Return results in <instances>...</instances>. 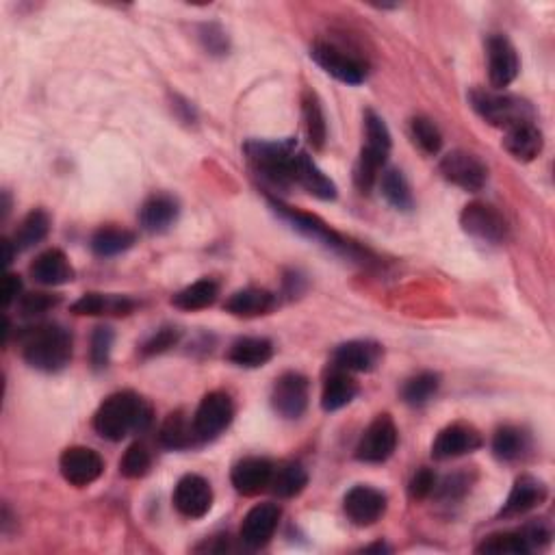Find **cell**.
Instances as JSON below:
<instances>
[{
	"label": "cell",
	"mask_w": 555,
	"mask_h": 555,
	"mask_svg": "<svg viewBox=\"0 0 555 555\" xmlns=\"http://www.w3.org/2000/svg\"><path fill=\"white\" fill-rule=\"evenodd\" d=\"M391 146L393 141L389 126L376 111H365V146L360 150L354 170V183L363 193L376 185L380 172L384 170L386 161H389Z\"/></svg>",
	"instance_id": "obj_5"
},
{
	"label": "cell",
	"mask_w": 555,
	"mask_h": 555,
	"mask_svg": "<svg viewBox=\"0 0 555 555\" xmlns=\"http://www.w3.org/2000/svg\"><path fill=\"white\" fill-rule=\"evenodd\" d=\"M441 174L451 185L464 191H480L488 183L486 163L467 150L447 152L441 159Z\"/></svg>",
	"instance_id": "obj_13"
},
{
	"label": "cell",
	"mask_w": 555,
	"mask_h": 555,
	"mask_svg": "<svg viewBox=\"0 0 555 555\" xmlns=\"http://www.w3.org/2000/svg\"><path fill=\"white\" fill-rule=\"evenodd\" d=\"M274 356V343L263 337H243L230 345L228 360L243 369H258Z\"/></svg>",
	"instance_id": "obj_31"
},
{
	"label": "cell",
	"mask_w": 555,
	"mask_h": 555,
	"mask_svg": "<svg viewBox=\"0 0 555 555\" xmlns=\"http://www.w3.org/2000/svg\"><path fill=\"white\" fill-rule=\"evenodd\" d=\"M59 304L57 295H48V293H29L24 295L20 300V311L24 317H35V315H44L50 308Z\"/></svg>",
	"instance_id": "obj_46"
},
{
	"label": "cell",
	"mask_w": 555,
	"mask_h": 555,
	"mask_svg": "<svg viewBox=\"0 0 555 555\" xmlns=\"http://www.w3.org/2000/svg\"><path fill=\"white\" fill-rule=\"evenodd\" d=\"M302 113H304V126H306V135H308V144H311L315 150H321L326 144L328 126H326L324 109H321V102H319L315 92H304Z\"/></svg>",
	"instance_id": "obj_35"
},
{
	"label": "cell",
	"mask_w": 555,
	"mask_h": 555,
	"mask_svg": "<svg viewBox=\"0 0 555 555\" xmlns=\"http://www.w3.org/2000/svg\"><path fill=\"white\" fill-rule=\"evenodd\" d=\"M482 434L473 425L454 423L447 425L445 430L438 432L432 443V458L434 460H451L473 454L482 447Z\"/></svg>",
	"instance_id": "obj_17"
},
{
	"label": "cell",
	"mask_w": 555,
	"mask_h": 555,
	"mask_svg": "<svg viewBox=\"0 0 555 555\" xmlns=\"http://www.w3.org/2000/svg\"><path fill=\"white\" fill-rule=\"evenodd\" d=\"M471 490V477L467 473H454L447 475L445 480L434 488V495L443 501H456L462 499Z\"/></svg>",
	"instance_id": "obj_42"
},
{
	"label": "cell",
	"mask_w": 555,
	"mask_h": 555,
	"mask_svg": "<svg viewBox=\"0 0 555 555\" xmlns=\"http://www.w3.org/2000/svg\"><path fill=\"white\" fill-rule=\"evenodd\" d=\"M274 308H276V295L265 289H256V287L241 289L237 293H232L226 300V311L230 315L243 317V319L267 315L274 311Z\"/></svg>",
	"instance_id": "obj_28"
},
{
	"label": "cell",
	"mask_w": 555,
	"mask_h": 555,
	"mask_svg": "<svg viewBox=\"0 0 555 555\" xmlns=\"http://www.w3.org/2000/svg\"><path fill=\"white\" fill-rule=\"evenodd\" d=\"M410 137L425 154H438L443 146V135L438 126L428 118H412L410 120Z\"/></svg>",
	"instance_id": "obj_40"
},
{
	"label": "cell",
	"mask_w": 555,
	"mask_h": 555,
	"mask_svg": "<svg viewBox=\"0 0 555 555\" xmlns=\"http://www.w3.org/2000/svg\"><path fill=\"white\" fill-rule=\"evenodd\" d=\"M358 395V384L350 371L332 367V371L324 380V391H321V408L326 412H337L347 404L354 402Z\"/></svg>",
	"instance_id": "obj_27"
},
{
	"label": "cell",
	"mask_w": 555,
	"mask_h": 555,
	"mask_svg": "<svg viewBox=\"0 0 555 555\" xmlns=\"http://www.w3.org/2000/svg\"><path fill=\"white\" fill-rule=\"evenodd\" d=\"M545 499H547V486L532 475H521L519 480L514 482L510 495H508V501L503 503L499 516H503V519H510V516L527 514L534 508H538Z\"/></svg>",
	"instance_id": "obj_22"
},
{
	"label": "cell",
	"mask_w": 555,
	"mask_h": 555,
	"mask_svg": "<svg viewBox=\"0 0 555 555\" xmlns=\"http://www.w3.org/2000/svg\"><path fill=\"white\" fill-rule=\"evenodd\" d=\"M311 399V382L298 371H287L276 380L271 391V406L282 419H300Z\"/></svg>",
	"instance_id": "obj_11"
},
{
	"label": "cell",
	"mask_w": 555,
	"mask_h": 555,
	"mask_svg": "<svg viewBox=\"0 0 555 555\" xmlns=\"http://www.w3.org/2000/svg\"><path fill=\"white\" fill-rule=\"evenodd\" d=\"M22 358L37 371L57 373L72 360V334L59 324H40L20 334Z\"/></svg>",
	"instance_id": "obj_2"
},
{
	"label": "cell",
	"mask_w": 555,
	"mask_h": 555,
	"mask_svg": "<svg viewBox=\"0 0 555 555\" xmlns=\"http://www.w3.org/2000/svg\"><path fill=\"white\" fill-rule=\"evenodd\" d=\"M48 232H50L48 213L42 209H35L22 219V224L18 226L11 243H14L16 252H24V250L33 248V245H37L40 241H44L48 237Z\"/></svg>",
	"instance_id": "obj_36"
},
{
	"label": "cell",
	"mask_w": 555,
	"mask_h": 555,
	"mask_svg": "<svg viewBox=\"0 0 555 555\" xmlns=\"http://www.w3.org/2000/svg\"><path fill=\"white\" fill-rule=\"evenodd\" d=\"M380 187H382V196L393 206V209L406 213L415 206V198H412L406 176L399 170H395V167L384 170V174L380 176Z\"/></svg>",
	"instance_id": "obj_38"
},
{
	"label": "cell",
	"mask_w": 555,
	"mask_h": 555,
	"mask_svg": "<svg viewBox=\"0 0 555 555\" xmlns=\"http://www.w3.org/2000/svg\"><path fill=\"white\" fill-rule=\"evenodd\" d=\"M308 484V473L300 462H282L274 464V475H271L269 488L282 499L298 497Z\"/></svg>",
	"instance_id": "obj_32"
},
{
	"label": "cell",
	"mask_w": 555,
	"mask_h": 555,
	"mask_svg": "<svg viewBox=\"0 0 555 555\" xmlns=\"http://www.w3.org/2000/svg\"><path fill=\"white\" fill-rule=\"evenodd\" d=\"M311 57L317 66L345 85H360L367 79V63L332 42L319 40L311 48Z\"/></svg>",
	"instance_id": "obj_8"
},
{
	"label": "cell",
	"mask_w": 555,
	"mask_h": 555,
	"mask_svg": "<svg viewBox=\"0 0 555 555\" xmlns=\"http://www.w3.org/2000/svg\"><path fill=\"white\" fill-rule=\"evenodd\" d=\"M152 408L144 397L133 391H120L107 397L100 404L94 415V430L107 438V441L118 443L128 434H137L150 428Z\"/></svg>",
	"instance_id": "obj_1"
},
{
	"label": "cell",
	"mask_w": 555,
	"mask_h": 555,
	"mask_svg": "<svg viewBox=\"0 0 555 555\" xmlns=\"http://www.w3.org/2000/svg\"><path fill=\"white\" fill-rule=\"evenodd\" d=\"M59 469L63 480L76 488H85L94 484L105 471V460L92 447H68L59 458Z\"/></svg>",
	"instance_id": "obj_14"
},
{
	"label": "cell",
	"mask_w": 555,
	"mask_h": 555,
	"mask_svg": "<svg viewBox=\"0 0 555 555\" xmlns=\"http://www.w3.org/2000/svg\"><path fill=\"white\" fill-rule=\"evenodd\" d=\"M436 482H438L436 473L432 469H419L415 475H412V480L408 484L410 499H415V501L428 499L430 495H434Z\"/></svg>",
	"instance_id": "obj_45"
},
{
	"label": "cell",
	"mask_w": 555,
	"mask_h": 555,
	"mask_svg": "<svg viewBox=\"0 0 555 555\" xmlns=\"http://www.w3.org/2000/svg\"><path fill=\"white\" fill-rule=\"evenodd\" d=\"M135 243H137L135 232L126 230V228H118V226H107V228H100L94 232L92 250L100 258H111V256L128 252Z\"/></svg>",
	"instance_id": "obj_33"
},
{
	"label": "cell",
	"mask_w": 555,
	"mask_h": 555,
	"mask_svg": "<svg viewBox=\"0 0 555 555\" xmlns=\"http://www.w3.org/2000/svg\"><path fill=\"white\" fill-rule=\"evenodd\" d=\"M527 447L529 436L521 428H514V425H503L493 436V454L503 462L519 460L525 456Z\"/></svg>",
	"instance_id": "obj_37"
},
{
	"label": "cell",
	"mask_w": 555,
	"mask_h": 555,
	"mask_svg": "<svg viewBox=\"0 0 555 555\" xmlns=\"http://www.w3.org/2000/svg\"><path fill=\"white\" fill-rule=\"evenodd\" d=\"M271 475H274V462L267 458H243L232 467L230 480L237 493L254 497L269 488Z\"/></svg>",
	"instance_id": "obj_21"
},
{
	"label": "cell",
	"mask_w": 555,
	"mask_h": 555,
	"mask_svg": "<svg viewBox=\"0 0 555 555\" xmlns=\"http://www.w3.org/2000/svg\"><path fill=\"white\" fill-rule=\"evenodd\" d=\"M462 230L482 243H501L508 237V222L495 206L486 202H471L460 215Z\"/></svg>",
	"instance_id": "obj_10"
},
{
	"label": "cell",
	"mask_w": 555,
	"mask_h": 555,
	"mask_svg": "<svg viewBox=\"0 0 555 555\" xmlns=\"http://www.w3.org/2000/svg\"><path fill=\"white\" fill-rule=\"evenodd\" d=\"M178 341H180V330L174 326H165L154 332L152 337L144 345H141V354L144 356L163 354L167 350H172L174 345H178Z\"/></svg>",
	"instance_id": "obj_44"
},
{
	"label": "cell",
	"mask_w": 555,
	"mask_h": 555,
	"mask_svg": "<svg viewBox=\"0 0 555 555\" xmlns=\"http://www.w3.org/2000/svg\"><path fill=\"white\" fill-rule=\"evenodd\" d=\"M332 358H334V367L345 369L350 373H369L382 363L384 350L376 341L356 339L339 345L337 350H334Z\"/></svg>",
	"instance_id": "obj_20"
},
{
	"label": "cell",
	"mask_w": 555,
	"mask_h": 555,
	"mask_svg": "<svg viewBox=\"0 0 555 555\" xmlns=\"http://www.w3.org/2000/svg\"><path fill=\"white\" fill-rule=\"evenodd\" d=\"M471 107L475 113L486 120L490 126L499 128H512L525 122H534L536 111L529 105L527 100L512 96V94H501V92H490V89H473L469 94Z\"/></svg>",
	"instance_id": "obj_6"
},
{
	"label": "cell",
	"mask_w": 555,
	"mask_h": 555,
	"mask_svg": "<svg viewBox=\"0 0 555 555\" xmlns=\"http://www.w3.org/2000/svg\"><path fill=\"white\" fill-rule=\"evenodd\" d=\"M399 441L397 425L389 415H378L360 436L356 445V460L367 464H382L389 460Z\"/></svg>",
	"instance_id": "obj_9"
},
{
	"label": "cell",
	"mask_w": 555,
	"mask_h": 555,
	"mask_svg": "<svg viewBox=\"0 0 555 555\" xmlns=\"http://www.w3.org/2000/svg\"><path fill=\"white\" fill-rule=\"evenodd\" d=\"M295 185H300L319 200L337 198V185L319 170L311 154L304 150L298 154V163H295Z\"/></svg>",
	"instance_id": "obj_26"
},
{
	"label": "cell",
	"mask_w": 555,
	"mask_h": 555,
	"mask_svg": "<svg viewBox=\"0 0 555 555\" xmlns=\"http://www.w3.org/2000/svg\"><path fill=\"white\" fill-rule=\"evenodd\" d=\"M343 510L354 525L369 527L378 523L386 512V495L371 486H354L343 499Z\"/></svg>",
	"instance_id": "obj_18"
},
{
	"label": "cell",
	"mask_w": 555,
	"mask_h": 555,
	"mask_svg": "<svg viewBox=\"0 0 555 555\" xmlns=\"http://www.w3.org/2000/svg\"><path fill=\"white\" fill-rule=\"evenodd\" d=\"M202 40L206 50H211L213 55H224L228 50V37L217 24H209V27L202 29Z\"/></svg>",
	"instance_id": "obj_47"
},
{
	"label": "cell",
	"mask_w": 555,
	"mask_h": 555,
	"mask_svg": "<svg viewBox=\"0 0 555 555\" xmlns=\"http://www.w3.org/2000/svg\"><path fill=\"white\" fill-rule=\"evenodd\" d=\"M542 146H545V139H542L540 128L534 122L512 126L506 131V137H503V148H506V152L516 161L523 163L534 161L542 152Z\"/></svg>",
	"instance_id": "obj_25"
},
{
	"label": "cell",
	"mask_w": 555,
	"mask_h": 555,
	"mask_svg": "<svg viewBox=\"0 0 555 555\" xmlns=\"http://www.w3.org/2000/svg\"><path fill=\"white\" fill-rule=\"evenodd\" d=\"M551 540V529L542 523L534 521L525 525L523 529L514 532H499L484 538L477 545V553H493V555H527L536 549H542Z\"/></svg>",
	"instance_id": "obj_7"
},
{
	"label": "cell",
	"mask_w": 555,
	"mask_h": 555,
	"mask_svg": "<svg viewBox=\"0 0 555 555\" xmlns=\"http://www.w3.org/2000/svg\"><path fill=\"white\" fill-rule=\"evenodd\" d=\"M152 467V456L144 443H135L126 449V454L120 460V473L128 480L144 477Z\"/></svg>",
	"instance_id": "obj_41"
},
{
	"label": "cell",
	"mask_w": 555,
	"mask_h": 555,
	"mask_svg": "<svg viewBox=\"0 0 555 555\" xmlns=\"http://www.w3.org/2000/svg\"><path fill=\"white\" fill-rule=\"evenodd\" d=\"M269 204H271V209L276 211V215H280L293 230H298L300 235H304L306 239H311L315 243H321L330 252L347 256V258H350V261H358V263H367L369 261V252L367 250H363L354 241L339 235L337 230H332L324 222V219H319L317 215L298 211V209H293V206H287V204H282L278 200H269Z\"/></svg>",
	"instance_id": "obj_4"
},
{
	"label": "cell",
	"mask_w": 555,
	"mask_h": 555,
	"mask_svg": "<svg viewBox=\"0 0 555 555\" xmlns=\"http://www.w3.org/2000/svg\"><path fill=\"white\" fill-rule=\"evenodd\" d=\"M488 79L493 85L495 92H501L508 85L514 83L516 76L521 70L519 55H516V48L508 40L506 35H493L488 37Z\"/></svg>",
	"instance_id": "obj_15"
},
{
	"label": "cell",
	"mask_w": 555,
	"mask_h": 555,
	"mask_svg": "<svg viewBox=\"0 0 555 555\" xmlns=\"http://www.w3.org/2000/svg\"><path fill=\"white\" fill-rule=\"evenodd\" d=\"M159 443L167 449L180 451V449L196 447L202 441L196 432V423H193V419H189L183 410H176L163 421L159 430Z\"/></svg>",
	"instance_id": "obj_29"
},
{
	"label": "cell",
	"mask_w": 555,
	"mask_h": 555,
	"mask_svg": "<svg viewBox=\"0 0 555 555\" xmlns=\"http://www.w3.org/2000/svg\"><path fill=\"white\" fill-rule=\"evenodd\" d=\"M135 302L124 298V295H105V293H85L81 300L72 304L74 315H87V317H100V315H131Z\"/></svg>",
	"instance_id": "obj_30"
},
{
	"label": "cell",
	"mask_w": 555,
	"mask_h": 555,
	"mask_svg": "<svg viewBox=\"0 0 555 555\" xmlns=\"http://www.w3.org/2000/svg\"><path fill=\"white\" fill-rule=\"evenodd\" d=\"M174 506L187 519H202L213 506V488L202 475H185L174 488Z\"/></svg>",
	"instance_id": "obj_16"
},
{
	"label": "cell",
	"mask_w": 555,
	"mask_h": 555,
	"mask_svg": "<svg viewBox=\"0 0 555 555\" xmlns=\"http://www.w3.org/2000/svg\"><path fill=\"white\" fill-rule=\"evenodd\" d=\"M115 341V334L111 328L100 326L92 334V365L94 369H105L111 358V347Z\"/></svg>",
	"instance_id": "obj_43"
},
{
	"label": "cell",
	"mask_w": 555,
	"mask_h": 555,
	"mask_svg": "<svg viewBox=\"0 0 555 555\" xmlns=\"http://www.w3.org/2000/svg\"><path fill=\"white\" fill-rule=\"evenodd\" d=\"M282 510L276 503H258L241 523L239 538L245 547L250 549H261L271 540V536L276 534L278 523H280Z\"/></svg>",
	"instance_id": "obj_19"
},
{
	"label": "cell",
	"mask_w": 555,
	"mask_h": 555,
	"mask_svg": "<svg viewBox=\"0 0 555 555\" xmlns=\"http://www.w3.org/2000/svg\"><path fill=\"white\" fill-rule=\"evenodd\" d=\"M441 389V378L432 371H423L412 376L402 389V397L408 406H425Z\"/></svg>",
	"instance_id": "obj_39"
},
{
	"label": "cell",
	"mask_w": 555,
	"mask_h": 555,
	"mask_svg": "<svg viewBox=\"0 0 555 555\" xmlns=\"http://www.w3.org/2000/svg\"><path fill=\"white\" fill-rule=\"evenodd\" d=\"M20 293H22V280H20V276L7 274L5 276V285H3V295H5L3 302H5V306L14 304L20 298Z\"/></svg>",
	"instance_id": "obj_48"
},
{
	"label": "cell",
	"mask_w": 555,
	"mask_h": 555,
	"mask_svg": "<svg viewBox=\"0 0 555 555\" xmlns=\"http://www.w3.org/2000/svg\"><path fill=\"white\" fill-rule=\"evenodd\" d=\"M245 157H248L252 170L265 178L267 183L276 187H291L295 185V163L298 154L302 152L298 141H248L243 146Z\"/></svg>",
	"instance_id": "obj_3"
},
{
	"label": "cell",
	"mask_w": 555,
	"mask_h": 555,
	"mask_svg": "<svg viewBox=\"0 0 555 555\" xmlns=\"http://www.w3.org/2000/svg\"><path fill=\"white\" fill-rule=\"evenodd\" d=\"M31 276L44 287H61L74 280V267L70 265L66 254L53 248L35 258L31 265Z\"/></svg>",
	"instance_id": "obj_24"
},
{
	"label": "cell",
	"mask_w": 555,
	"mask_h": 555,
	"mask_svg": "<svg viewBox=\"0 0 555 555\" xmlns=\"http://www.w3.org/2000/svg\"><path fill=\"white\" fill-rule=\"evenodd\" d=\"M178 215L180 206L172 196H167V193H154V196H150L144 202V206H141L139 222L141 228L150 232V235H163V232H167L178 222Z\"/></svg>",
	"instance_id": "obj_23"
},
{
	"label": "cell",
	"mask_w": 555,
	"mask_h": 555,
	"mask_svg": "<svg viewBox=\"0 0 555 555\" xmlns=\"http://www.w3.org/2000/svg\"><path fill=\"white\" fill-rule=\"evenodd\" d=\"M232 417H235V406H232V399L228 393L213 391L204 395L196 415H193V423H196L200 441H213V438L226 432L228 425L232 423Z\"/></svg>",
	"instance_id": "obj_12"
},
{
	"label": "cell",
	"mask_w": 555,
	"mask_h": 555,
	"mask_svg": "<svg viewBox=\"0 0 555 555\" xmlns=\"http://www.w3.org/2000/svg\"><path fill=\"white\" fill-rule=\"evenodd\" d=\"M219 298V285L211 278H204L193 282V285L185 287L183 291H178L172 304L180 311H202V308H209L217 302Z\"/></svg>",
	"instance_id": "obj_34"
}]
</instances>
